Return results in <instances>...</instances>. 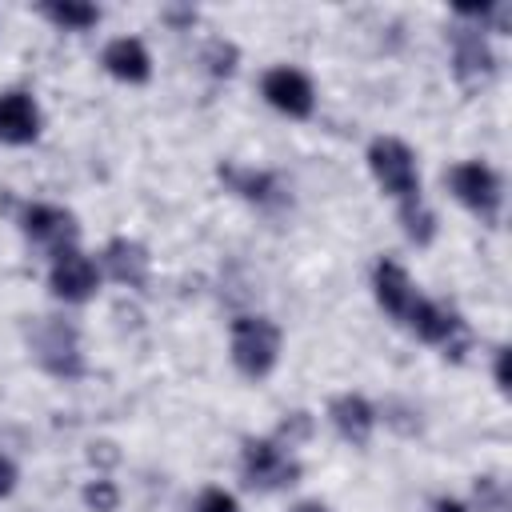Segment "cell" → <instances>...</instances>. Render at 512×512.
Masks as SVG:
<instances>
[{"label":"cell","mask_w":512,"mask_h":512,"mask_svg":"<svg viewBox=\"0 0 512 512\" xmlns=\"http://www.w3.org/2000/svg\"><path fill=\"white\" fill-rule=\"evenodd\" d=\"M280 360V328L268 316H236L232 320V364L248 380H264Z\"/></svg>","instance_id":"obj_1"},{"label":"cell","mask_w":512,"mask_h":512,"mask_svg":"<svg viewBox=\"0 0 512 512\" xmlns=\"http://www.w3.org/2000/svg\"><path fill=\"white\" fill-rule=\"evenodd\" d=\"M368 168L376 176V184L396 200V204H408V200H420V172H416V156L404 140L396 136H376L368 144Z\"/></svg>","instance_id":"obj_2"},{"label":"cell","mask_w":512,"mask_h":512,"mask_svg":"<svg viewBox=\"0 0 512 512\" xmlns=\"http://www.w3.org/2000/svg\"><path fill=\"white\" fill-rule=\"evenodd\" d=\"M448 188H452V196H456L472 216H480L484 224H496V220H500L504 184H500L496 168H488L484 160L452 164V168H448Z\"/></svg>","instance_id":"obj_3"},{"label":"cell","mask_w":512,"mask_h":512,"mask_svg":"<svg viewBox=\"0 0 512 512\" xmlns=\"http://www.w3.org/2000/svg\"><path fill=\"white\" fill-rule=\"evenodd\" d=\"M240 472H244V484L256 492H280L300 480V464L284 452L280 440H244Z\"/></svg>","instance_id":"obj_4"},{"label":"cell","mask_w":512,"mask_h":512,"mask_svg":"<svg viewBox=\"0 0 512 512\" xmlns=\"http://www.w3.org/2000/svg\"><path fill=\"white\" fill-rule=\"evenodd\" d=\"M404 324H408L424 344L444 348V356H452V360H460V356H464V348H468V328H464V320H460L452 308L436 304V300L416 296V304L408 308Z\"/></svg>","instance_id":"obj_5"},{"label":"cell","mask_w":512,"mask_h":512,"mask_svg":"<svg viewBox=\"0 0 512 512\" xmlns=\"http://www.w3.org/2000/svg\"><path fill=\"white\" fill-rule=\"evenodd\" d=\"M48 288L56 300L64 304H84L96 296L100 288V268L80 252V248H68L60 256H52V268H48Z\"/></svg>","instance_id":"obj_6"},{"label":"cell","mask_w":512,"mask_h":512,"mask_svg":"<svg viewBox=\"0 0 512 512\" xmlns=\"http://www.w3.org/2000/svg\"><path fill=\"white\" fill-rule=\"evenodd\" d=\"M20 228H24V236H28L32 244L48 248L52 256L76 248V236H80L76 216L64 212V208H56V204H28V208L20 212Z\"/></svg>","instance_id":"obj_7"},{"label":"cell","mask_w":512,"mask_h":512,"mask_svg":"<svg viewBox=\"0 0 512 512\" xmlns=\"http://www.w3.org/2000/svg\"><path fill=\"white\" fill-rule=\"evenodd\" d=\"M260 92H264V100H268L276 112H284V116H292V120H304V116H312V108H316L312 80H308L300 68H288V64L268 68Z\"/></svg>","instance_id":"obj_8"},{"label":"cell","mask_w":512,"mask_h":512,"mask_svg":"<svg viewBox=\"0 0 512 512\" xmlns=\"http://www.w3.org/2000/svg\"><path fill=\"white\" fill-rule=\"evenodd\" d=\"M452 68H456V80L464 88H476L496 72V56H492L480 28H456L452 32Z\"/></svg>","instance_id":"obj_9"},{"label":"cell","mask_w":512,"mask_h":512,"mask_svg":"<svg viewBox=\"0 0 512 512\" xmlns=\"http://www.w3.org/2000/svg\"><path fill=\"white\" fill-rule=\"evenodd\" d=\"M372 292H376V304H380L392 320H400V324H404L408 308L416 304V288H412L408 272H404L396 260H388V256H380L376 268H372Z\"/></svg>","instance_id":"obj_10"},{"label":"cell","mask_w":512,"mask_h":512,"mask_svg":"<svg viewBox=\"0 0 512 512\" xmlns=\"http://www.w3.org/2000/svg\"><path fill=\"white\" fill-rule=\"evenodd\" d=\"M40 136V108L28 92H0V144H32Z\"/></svg>","instance_id":"obj_11"},{"label":"cell","mask_w":512,"mask_h":512,"mask_svg":"<svg viewBox=\"0 0 512 512\" xmlns=\"http://www.w3.org/2000/svg\"><path fill=\"white\" fill-rule=\"evenodd\" d=\"M328 420H332V428H336L348 444L364 448V444L372 440V428H376V408H372L364 396L344 392V396H336V400L328 404Z\"/></svg>","instance_id":"obj_12"},{"label":"cell","mask_w":512,"mask_h":512,"mask_svg":"<svg viewBox=\"0 0 512 512\" xmlns=\"http://www.w3.org/2000/svg\"><path fill=\"white\" fill-rule=\"evenodd\" d=\"M36 356L48 372L56 376H76L80 372V348H76V332L64 328V324H44L40 340H36Z\"/></svg>","instance_id":"obj_13"},{"label":"cell","mask_w":512,"mask_h":512,"mask_svg":"<svg viewBox=\"0 0 512 512\" xmlns=\"http://www.w3.org/2000/svg\"><path fill=\"white\" fill-rule=\"evenodd\" d=\"M104 68L124 84H144L152 76V56L136 36H120L104 48Z\"/></svg>","instance_id":"obj_14"},{"label":"cell","mask_w":512,"mask_h":512,"mask_svg":"<svg viewBox=\"0 0 512 512\" xmlns=\"http://www.w3.org/2000/svg\"><path fill=\"white\" fill-rule=\"evenodd\" d=\"M104 268L116 284H128V288H144L148 284V252L144 244L136 240H124L116 236L108 248H104Z\"/></svg>","instance_id":"obj_15"},{"label":"cell","mask_w":512,"mask_h":512,"mask_svg":"<svg viewBox=\"0 0 512 512\" xmlns=\"http://www.w3.org/2000/svg\"><path fill=\"white\" fill-rule=\"evenodd\" d=\"M220 180H224L236 196H244V200H252V204H272V200H280V180H276L272 172H256V168H240V164H220Z\"/></svg>","instance_id":"obj_16"},{"label":"cell","mask_w":512,"mask_h":512,"mask_svg":"<svg viewBox=\"0 0 512 512\" xmlns=\"http://www.w3.org/2000/svg\"><path fill=\"white\" fill-rule=\"evenodd\" d=\"M40 12L64 32H84L100 20V8L88 0H48V4H40Z\"/></svg>","instance_id":"obj_17"},{"label":"cell","mask_w":512,"mask_h":512,"mask_svg":"<svg viewBox=\"0 0 512 512\" xmlns=\"http://www.w3.org/2000/svg\"><path fill=\"white\" fill-rule=\"evenodd\" d=\"M400 224H404V236H408L416 248L432 244V236H436V216L428 212L424 200H408V204H400Z\"/></svg>","instance_id":"obj_18"},{"label":"cell","mask_w":512,"mask_h":512,"mask_svg":"<svg viewBox=\"0 0 512 512\" xmlns=\"http://www.w3.org/2000/svg\"><path fill=\"white\" fill-rule=\"evenodd\" d=\"M204 64H208L212 76H232V68H236V48H232L228 40H212V44L204 48Z\"/></svg>","instance_id":"obj_19"},{"label":"cell","mask_w":512,"mask_h":512,"mask_svg":"<svg viewBox=\"0 0 512 512\" xmlns=\"http://www.w3.org/2000/svg\"><path fill=\"white\" fill-rule=\"evenodd\" d=\"M116 500H120V492H116L112 480H92V484L84 488V504H88L92 512H116Z\"/></svg>","instance_id":"obj_20"},{"label":"cell","mask_w":512,"mask_h":512,"mask_svg":"<svg viewBox=\"0 0 512 512\" xmlns=\"http://www.w3.org/2000/svg\"><path fill=\"white\" fill-rule=\"evenodd\" d=\"M196 512H240L236 496L224 492V488H204L200 500H196Z\"/></svg>","instance_id":"obj_21"},{"label":"cell","mask_w":512,"mask_h":512,"mask_svg":"<svg viewBox=\"0 0 512 512\" xmlns=\"http://www.w3.org/2000/svg\"><path fill=\"white\" fill-rule=\"evenodd\" d=\"M312 432V420H308V412H292V420H284L280 424V436L292 444V440H304Z\"/></svg>","instance_id":"obj_22"},{"label":"cell","mask_w":512,"mask_h":512,"mask_svg":"<svg viewBox=\"0 0 512 512\" xmlns=\"http://www.w3.org/2000/svg\"><path fill=\"white\" fill-rule=\"evenodd\" d=\"M12 488H16V464H12L8 456H0V500H4Z\"/></svg>","instance_id":"obj_23"},{"label":"cell","mask_w":512,"mask_h":512,"mask_svg":"<svg viewBox=\"0 0 512 512\" xmlns=\"http://www.w3.org/2000/svg\"><path fill=\"white\" fill-rule=\"evenodd\" d=\"M504 360H508V348H496V388L508 392V372H504Z\"/></svg>","instance_id":"obj_24"},{"label":"cell","mask_w":512,"mask_h":512,"mask_svg":"<svg viewBox=\"0 0 512 512\" xmlns=\"http://www.w3.org/2000/svg\"><path fill=\"white\" fill-rule=\"evenodd\" d=\"M432 512H468L460 500H448V496H440L436 504H432Z\"/></svg>","instance_id":"obj_25"},{"label":"cell","mask_w":512,"mask_h":512,"mask_svg":"<svg viewBox=\"0 0 512 512\" xmlns=\"http://www.w3.org/2000/svg\"><path fill=\"white\" fill-rule=\"evenodd\" d=\"M292 512H328V508H324V504H316V500H308V504H296Z\"/></svg>","instance_id":"obj_26"}]
</instances>
